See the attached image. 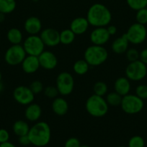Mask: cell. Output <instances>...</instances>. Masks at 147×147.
I'll list each match as a JSON object with an SVG mask.
<instances>
[{
  "label": "cell",
  "mask_w": 147,
  "mask_h": 147,
  "mask_svg": "<svg viewBox=\"0 0 147 147\" xmlns=\"http://www.w3.org/2000/svg\"><path fill=\"white\" fill-rule=\"evenodd\" d=\"M86 18L89 25L95 27H107L111 22L112 13L105 4L95 3L89 7Z\"/></svg>",
  "instance_id": "1"
},
{
  "label": "cell",
  "mask_w": 147,
  "mask_h": 147,
  "mask_svg": "<svg viewBox=\"0 0 147 147\" xmlns=\"http://www.w3.org/2000/svg\"><path fill=\"white\" fill-rule=\"evenodd\" d=\"M31 144L37 147L46 146L51 138V130L48 123L38 121L30 128L28 134Z\"/></svg>",
  "instance_id": "2"
},
{
  "label": "cell",
  "mask_w": 147,
  "mask_h": 147,
  "mask_svg": "<svg viewBox=\"0 0 147 147\" xmlns=\"http://www.w3.org/2000/svg\"><path fill=\"white\" fill-rule=\"evenodd\" d=\"M85 108L90 116L95 118H101L108 113L109 105L103 96L93 94L89 96L86 100Z\"/></svg>",
  "instance_id": "3"
},
{
  "label": "cell",
  "mask_w": 147,
  "mask_h": 147,
  "mask_svg": "<svg viewBox=\"0 0 147 147\" xmlns=\"http://www.w3.org/2000/svg\"><path fill=\"white\" fill-rule=\"evenodd\" d=\"M108 58V52L104 46L92 45L85 50L84 59L90 66H99Z\"/></svg>",
  "instance_id": "4"
},
{
  "label": "cell",
  "mask_w": 147,
  "mask_h": 147,
  "mask_svg": "<svg viewBox=\"0 0 147 147\" xmlns=\"http://www.w3.org/2000/svg\"><path fill=\"white\" fill-rule=\"evenodd\" d=\"M120 107L123 112L129 115L140 113L144 107V100L135 94H127L122 96Z\"/></svg>",
  "instance_id": "5"
},
{
  "label": "cell",
  "mask_w": 147,
  "mask_h": 147,
  "mask_svg": "<svg viewBox=\"0 0 147 147\" xmlns=\"http://www.w3.org/2000/svg\"><path fill=\"white\" fill-rule=\"evenodd\" d=\"M125 77L131 81L138 82L144 80L147 76V65L140 60L130 62L125 67Z\"/></svg>",
  "instance_id": "6"
},
{
  "label": "cell",
  "mask_w": 147,
  "mask_h": 147,
  "mask_svg": "<svg viewBox=\"0 0 147 147\" xmlns=\"http://www.w3.org/2000/svg\"><path fill=\"white\" fill-rule=\"evenodd\" d=\"M23 47L26 54L38 57L45 50V45L40 37L37 34L29 35L23 41Z\"/></svg>",
  "instance_id": "7"
},
{
  "label": "cell",
  "mask_w": 147,
  "mask_h": 147,
  "mask_svg": "<svg viewBox=\"0 0 147 147\" xmlns=\"http://www.w3.org/2000/svg\"><path fill=\"white\" fill-rule=\"evenodd\" d=\"M26 55L22 45H12L5 52L4 60L10 65H18L22 63Z\"/></svg>",
  "instance_id": "8"
},
{
  "label": "cell",
  "mask_w": 147,
  "mask_h": 147,
  "mask_svg": "<svg viewBox=\"0 0 147 147\" xmlns=\"http://www.w3.org/2000/svg\"><path fill=\"white\" fill-rule=\"evenodd\" d=\"M125 34L130 43L137 45L146 40L147 37V29L144 24L135 22L128 27Z\"/></svg>",
  "instance_id": "9"
},
{
  "label": "cell",
  "mask_w": 147,
  "mask_h": 147,
  "mask_svg": "<svg viewBox=\"0 0 147 147\" xmlns=\"http://www.w3.org/2000/svg\"><path fill=\"white\" fill-rule=\"evenodd\" d=\"M56 86L59 94L61 96H69L72 93L74 88V80L71 73L61 72L56 78Z\"/></svg>",
  "instance_id": "10"
},
{
  "label": "cell",
  "mask_w": 147,
  "mask_h": 147,
  "mask_svg": "<svg viewBox=\"0 0 147 147\" xmlns=\"http://www.w3.org/2000/svg\"><path fill=\"white\" fill-rule=\"evenodd\" d=\"M13 98L14 100L19 104L22 105V106H27L33 103L35 99V94L30 90V87L20 86L14 88L13 91Z\"/></svg>",
  "instance_id": "11"
},
{
  "label": "cell",
  "mask_w": 147,
  "mask_h": 147,
  "mask_svg": "<svg viewBox=\"0 0 147 147\" xmlns=\"http://www.w3.org/2000/svg\"><path fill=\"white\" fill-rule=\"evenodd\" d=\"M40 38L48 47H56L60 44V32L53 28H46L40 32Z\"/></svg>",
  "instance_id": "12"
},
{
  "label": "cell",
  "mask_w": 147,
  "mask_h": 147,
  "mask_svg": "<svg viewBox=\"0 0 147 147\" xmlns=\"http://www.w3.org/2000/svg\"><path fill=\"white\" fill-rule=\"evenodd\" d=\"M110 37L106 27H95L91 32L89 37L93 45L104 46L109 41Z\"/></svg>",
  "instance_id": "13"
},
{
  "label": "cell",
  "mask_w": 147,
  "mask_h": 147,
  "mask_svg": "<svg viewBox=\"0 0 147 147\" xmlns=\"http://www.w3.org/2000/svg\"><path fill=\"white\" fill-rule=\"evenodd\" d=\"M38 60L40 67L45 70H53L58 65V59L56 55L48 50H44L38 56Z\"/></svg>",
  "instance_id": "14"
},
{
  "label": "cell",
  "mask_w": 147,
  "mask_h": 147,
  "mask_svg": "<svg viewBox=\"0 0 147 147\" xmlns=\"http://www.w3.org/2000/svg\"><path fill=\"white\" fill-rule=\"evenodd\" d=\"M24 29L29 35L38 34L42 30V22L38 17L31 16L25 20Z\"/></svg>",
  "instance_id": "15"
},
{
  "label": "cell",
  "mask_w": 147,
  "mask_h": 147,
  "mask_svg": "<svg viewBox=\"0 0 147 147\" xmlns=\"http://www.w3.org/2000/svg\"><path fill=\"white\" fill-rule=\"evenodd\" d=\"M22 69L27 74H33L40 67L38 57L27 55L21 63Z\"/></svg>",
  "instance_id": "16"
},
{
  "label": "cell",
  "mask_w": 147,
  "mask_h": 147,
  "mask_svg": "<svg viewBox=\"0 0 147 147\" xmlns=\"http://www.w3.org/2000/svg\"><path fill=\"white\" fill-rule=\"evenodd\" d=\"M89 23L86 17H79L74 19L70 24V30L76 35H82L87 31Z\"/></svg>",
  "instance_id": "17"
},
{
  "label": "cell",
  "mask_w": 147,
  "mask_h": 147,
  "mask_svg": "<svg viewBox=\"0 0 147 147\" xmlns=\"http://www.w3.org/2000/svg\"><path fill=\"white\" fill-rule=\"evenodd\" d=\"M42 115V109L40 105L32 103L27 105L24 111V117L27 121L36 122L40 119Z\"/></svg>",
  "instance_id": "18"
},
{
  "label": "cell",
  "mask_w": 147,
  "mask_h": 147,
  "mask_svg": "<svg viewBox=\"0 0 147 147\" xmlns=\"http://www.w3.org/2000/svg\"><path fill=\"white\" fill-rule=\"evenodd\" d=\"M114 89L116 93L124 96L130 93L131 89V80L126 77H120L114 83Z\"/></svg>",
  "instance_id": "19"
},
{
  "label": "cell",
  "mask_w": 147,
  "mask_h": 147,
  "mask_svg": "<svg viewBox=\"0 0 147 147\" xmlns=\"http://www.w3.org/2000/svg\"><path fill=\"white\" fill-rule=\"evenodd\" d=\"M130 42L126 37L125 33L122 34L121 37H118L112 42L111 45V49L112 52L116 54H122L125 53L128 49V45Z\"/></svg>",
  "instance_id": "20"
},
{
  "label": "cell",
  "mask_w": 147,
  "mask_h": 147,
  "mask_svg": "<svg viewBox=\"0 0 147 147\" xmlns=\"http://www.w3.org/2000/svg\"><path fill=\"white\" fill-rule=\"evenodd\" d=\"M52 110L57 116H64L69 111V104L66 99L61 97H56L52 102Z\"/></svg>",
  "instance_id": "21"
},
{
  "label": "cell",
  "mask_w": 147,
  "mask_h": 147,
  "mask_svg": "<svg viewBox=\"0 0 147 147\" xmlns=\"http://www.w3.org/2000/svg\"><path fill=\"white\" fill-rule=\"evenodd\" d=\"M30 126L28 123L22 120H17L12 126V130L16 136H21L27 135L30 131Z\"/></svg>",
  "instance_id": "22"
},
{
  "label": "cell",
  "mask_w": 147,
  "mask_h": 147,
  "mask_svg": "<svg viewBox=\"0 0 147 147\" xmlns=\"http://www.w3.org/2000/svg\"><path fill=\"white\" fill-rule=\"evenodd\" d=\"M7 38L12 45H20L23 40V35L19 29L13 27L7 32Z\"/></svg>",
  "instance_id": "23"
},
{
  "label": "cell",
  "mask_w": 147,
  "mask_h": 147,
  "mask_svg": "<svg viewBox=\"0 0 147 147\" xmlns=\"http://www.w3.org/2000/svg\"><path fill=\"white\" fill-rule=\"evenodd\" d=\"M17 7L16 0H0V12L8 14L13 12Z\"/></svg>",
  "instance_id": "24"
},
{
  "label": "cell",
  "mask_w": 147,
  "mask_h": 147,
  "mask_svg": "<svg viewBox=\"0 0 147 147\" xmlns=\"http://www.w3.org/2000/svg\"><path fill=\"white\" fill-rule=\"evenodd\" d=\"M89 65L84 59L76 60L73 65V70L76 74L79 76H84L88 72L89 68Z\"/></svg>",
  "instance_id": "25"
},
{
  "label": "cell",
  "mask_w": 147,
  "mask_h": 147,
  "mask_svg": "<svg viewBox=\"0 0 147 147\" xmlns=\"http://www.w3.org/2000/svg\"><path fill=\"white\" fill-rule=\"evenodd\" d=\"M75 37L76 34L70 29H66L60 32V42L65 45H68L74 41Z\"/></svg>",
  "instance_id": "26"
},
{
  "label": "cell",
  "mask_w": 147,
  "mask_h": 147,
  "mask_svg": "<svg viewBox=\"0 0 147 147\" xmlns=\"http://www.w3.org/2000/svg\"><path fill=\"white\" fill-rule=\"evenodd\" d=\"M122 96L118 94L115 91L111 92L107 94L105 100L109 106H120L121 101H122Z\"/></svg>",
  "instance_id": "27"
},
{
  "label": "cell",
  "mask_w": 147,
  "mask_h": 147,
  "mask_svg": "<svg viewBox=\"0 0 147 147\" xmlns=\"http://www.w3.org/2000/svg\"><path fill=\"white\" fill-rule=\"evenodd\" d=\"M94 94L99 96H104L107 94L108 90V85L102 81H98L95 83L93 86Z\"/></svg>",
  "instance_id": "28"
},
{
  "label": "cell",
  "mask_w": 147,
  "mask_h": 147,
  "mask_svg": "<svg viewBox=\"0 0 147 147\" xmlns=\"http://www.w3.org/2000/svg\"><path fill=\"white\" fill-rule=\"evenodd\" d=\"M128 7L133 10L138 11L147 7V0H125Z\"/></svg>",
  "instance_id": "29"
},
{
  "label": "cell",
  "mask_w": 147,
  "mask_h": 147,
  "mask_svg": "<svg viewBox=\"0 0 147 147\" xmlns=\"http://www.w3.org/2000/svg\"><path fill=\"white\" fill-rule=\"evenodd\" d=\"M128 147H145V141L141 136H133L128 141Z\"/></svg>",
  "instance_id": "30"
},
{
  "label": "cell",
  "mask_w": 147,
  "mask_h": 147,
  "mask_svg": "<svg viewBox=\"0 0 147 147\" xmlns=\"http://www.w3.org/2000/svg\"><path fill=\"white\" fill-rule=\"evenodd\" d=\"M135 20H136V22L139 23L141 24H147V8L141 9L136 11V14H135Z\"/></svg>",
  "instance_id": "31"
},
{
  "label": "cell",
  "mask_w": 147,
  "mask_h": 147,
  "mask_svg": "<svg viewBox=\"0 0 147 147\" xmlns=\"http://www.w3.org/2000/svg\"><path fill=\"white\" fill-rule=\"evenodd\" d=\"M127 60L129 62H133L139 60L140 53L135 48H128L125 52Z\"/></svg>",
  "instance_id": "32"
},
{
  "label": "cell",
  "mask_w": 147,
  "mask_h": 147,
  "mask_svg": "<svg viewBox=\"0 0 147 147\" xmlns=\"http://www.w3.org/2000/svg\"><path fill=\"white\" fill-rule=\"evenodd\" d=\"M43 92H44L45 96L48 98H56L58 95L59 94L57 88L55 86H47L43 90Z\"/></svg>",
  "instance_id": "33"
},
{
  "label": "cell",
  "mask_w": 147,
  "mask_h": 147,
  "mask_svg": "<svg viewBox=\"0 0 147 147\" xmlns=\"http://www.w3.org/2000/svg\"><path fill=\"white\" fill-rule=\"evenodd\" d=\"M30 88L35 95L40 93L44 90L43 84L40 80H34L33 82H32L30 86Z\"/></svg>",
  "instance_id": "34"
},
{
  "label": "cell",
  "mask_w": 147,
  "mask_h": 147,
  "mask_svg": "<svg viewBox=\"0 0 147 147\" xmlns=\"http://www.w3.org/2000/svg\"><path fill=\"white\" fill-rule=\"evenodd\" d=\"M135 95L142 100L147 99V86L144 84L139 85L135 88Z\"/></svg>",
  "instance_id": "35"
},
{
  "label": "cell",
  "mask_w": 147,
  "mask_h": 147,
  "mask_svg": "<svg viewBox=\"0 0 147 147\" xmlns=\"http://www.w3.org/2000/svg\"><path fill=\"white\" fill-rule=\"evenodd\" d=\"M81 145L80 141L77 138L71 137L66 141L64 147H79Z\"/></svg>",
  "instance_id": "36"
},
{
  "label": "cell",
  "mask_w": 147,
  "mask_h": 147,
  "mask_svg": "<svg viewBox=\"0 0 147 147\" xmlns=\"http://www.w3.org/2000/svg\"><path fill=\"white\" fill-rule=\"evenodd\" d=\"M10 133L4 129H0V144L9 142L10 140Z\"/></svg>",
  "instance_id": "37"
},
{
  "label": "cell",
  "mask_w": 147,
  "mask_h": 147,
  "mask_svg": "<svg viewBox=\"0 0 147 147\" xmlns=\"http://www.w3.org/2000/svg\"><path fill=\"white\" fill-rule=\"evenodd\" d=\"M19 144L22 146H29V145L31 144V142H30V138H29L28 135H24V136H19V139H18Z\"/></svg>",
  "instance_id": "38"
},
{
  "label": "cell",
  "mask_w": 147,
  "mask_h": 147,
  "mask_svg": "<svg viewBox=\"0 0 147 147\" xmlns=\"http://www.w3.org/2000/svg\"><path fill=\"white\" fill-rule=\"evenodd\" d=\"M139 60L144 64L147 65V48H144L140 52Z\"/></svg>",
  "instance_id": "39"
},
{
  "label": "cell",
  "mask_w": 147,
  "mask_h": 147,
  "mask_svg": "<svg viewBox=\"0 0 147 147\" xmlns=\"http://www.w3.org/2000/svg\"><path fill=\"white\" fill-rule=\"evenodd\" d=\"M107 30H108V33L110 34V35L112 36V35H115V34L117 33V27H115V25H108L106 27Z\"/></svg>",
  "instance_id": "40"
},
{
  "label": "cell",
  "mask_w": 147,
  "mask_h": 147,
  "mask_svg": "<svg viewBox=\"0 0 147 147\" xmlns=\"http://www.w3.org/2000/svg\"><path fill=\"white\" fill-rule=\"evenodd\" d=\"M0 147H16L14 144L11 143L10 142H4V143L0 144Z\"/></svg>",
  "instance_id": "41"
},
{
  "label": "cell",
  "mask_w": 147,
  "mask_h": 147,
  "mask_svg": "<svg viewBox=\"0 0 147 147\" xmlns=\"http://www.w3.org/2000/svg\"><path fill=\"white\" fill-rule=\"evenodd\" d=\"M5 15L6 14L0 12V23H2L5 20Z\"/></svg>",
  "instance_id": "42"
},
{
  "label": "cell",
  "mask_w": 147,
  "mask_h": 147,
  "mask_svg": "<svg viewBox=\"0 0 147 147\" xmlns=\"http://www.w3.org/2000/svg\"><path fill=\"white\" fill-rule=\"evenodd\" d=\"M4 85H3V83L1 82H0V93H1L4 90Z\"/></svg>",
  "instance_id": "43"
},
{
  "label": "cell",
  "mask_w": 147,
  "mask_h": 147,
  "mask_svg": "<svg viewBox=\"0 0 147 147\" xmlns=\"http://www.w3.org/2000/svg\"><path fill=\"white\" fill-rule=\"evenodd\" d=\"M1 79H2V74H1V72L0 71V82H1Z\"/></svg>",
  "instance_id": "44"
},
{
  "label": "cell",
  "mask_w": 147,
  "mask_h": 147,
  "mask_svg": "<svg viewBox=\"0 0 147 147\" xmlns=\"http://www.w3.org/2000/svg\"><path fill=\"white\" fill-rule=\"evenodd\" d=\"M79 147H90V146H88V145H81Z\"/></svg>",
  "instance_id": "45"
},
{
  "label": "cell",
  "mask_w": 147,
  "mask_h": 147,
  "mask_svg": "<svg viewBox=\"0 0 147 147\" xmlns=\"http://www.w3.org/2000/svg\"><path fill=\"white\" fill-rule=\"evenodd\" d=\"M117 147H128V146H117Z\"/></svg>",
  "instance_id": "46"
},
{
  "label": "cell",
  "mask_w": 147,
  "mask_h": 147,
  "mask_svg": "<svg viewBox=\"0 0 147 147\" xmlns=\"http://www.w3.org/2000/svg\"><path fill=\"white\" fill-rule=\"evenodd\" d=\"M43 1H48V0H43Z\"/></svg>",
  "instance_id": "47"
},
{
  "label": "cell",
  "mask_w": 147,
  "mask_h": 147,
  "mask_svg": "<svg viewBox=\"0 0 147 147\" xmlns=\"http://www.w3.org/2000/svg\"><path fill=\"white\" fill-rule=\"evenodd\" d=\"M146 147H147V146H146Z\"/></svg>",
  "instance_id": "48"
}]
</instances>
